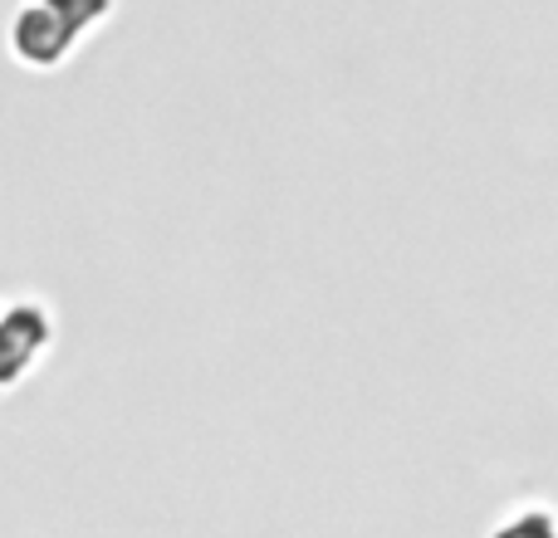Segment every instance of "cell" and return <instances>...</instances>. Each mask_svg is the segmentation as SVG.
I'll use <instances>...</instances> for the list:
<instances>
[{
    "label": "cell",
    "instance_id": "cell-1",
    "mask_svg": "<svg viewBox=\"0 0 558 538\" xmlns=\"http://www.w3.org/2000/svg\"><path fill=\"white\" fill-rule=\"evenodd\" d=\"M78 25L74 20H64L54 5H29L25 15L15 20V54H25L29 64H54V59L69 54V45H74Z\"/></svg>",
    "mask_w": 558,
    "mask_h": 538
},
{
    "label": "cell",
    "instance_id": "cell-3",
    "mask_svg": "<svg viewBox=\"0 0 558 538\" xmlns=\"http://www.w3.org/2000/svg\"><path fill=\"white\" fill-rule=\"evenodd\" d=\"M45 5H54L59 15H64V20H74V25L84 29L88 20L108 15V5H113V0H45Z\"/></svg>",
    "mask_w": 558,
    "mask_h": 538
},
{
    "label": "cell",
    "instance_id": "cell-2",
    "mask_svg": "<svg viewBox=\"0 0 558 538\" xmlns=\"http://www.w3.org/2000/svg\"><path fill=\"white\" fill-rule=\"evenodd\" d=\"M495 538H558V524L549 519V514H539V510H530V514H520L514 524H505Z\"/></svg>",
    "mask_w": 558,
    "mask_h": 538
}]
</instances>
